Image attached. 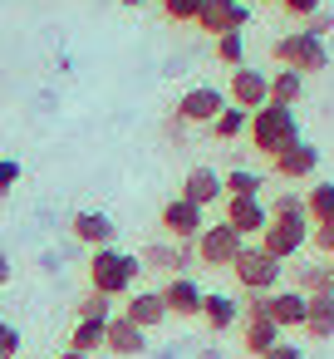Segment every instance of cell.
I'll use <instances>...</instances> for the list:
<instances>
[{
    "label": "cell",
    "mask_w": 334,
    "mask_h": 359,
    "mask_svg": "<svg viewBox=\"0 0 334 359\" xmlns=\"http://www.w3.org/2000/svg\"><path fill=\"white\" fill-rule=\"evenodd\" d=\"M246 138H251L256 153L275 158V153H285L290 143H300V118H295V109H285V104H265V109L251 114Z\"/></svg>",
    "instance_id": "obj_1"
},
{
    "label": "cell",
    "mask_w": 334,
    "mask_h": 359,
    "mask_svg": "<svg viewBox=\"0 0 334 359\" xmlns=\"http://www.w3.org/2000/svg\"><path fill=\"white\" fill-rule=\"evenodd\" d=\"M138 276H143V266H138V256H133V251H118V246H99V251L89 256V285H94L99 295H109V300L128 295Z\"/></svg>",
    "instance_id": "obj_2"
},
{
    "label": "cell",
    "mask_w": 334,
    "mask_h": 359,
    "mask_svg": "<svg viewBox=\"0 0 334 359\" xmlns=\"http://www.w3.org/2000/svg\"><path fill=\"white\" fill-rule=\"evenodd\" d=\"M231 276H236V285L246 290V295H270V290H280V276H285V261H275V256H265L260 246H241V256L231 261Z\"/></svg>",
    "instance_id": "obj_3"
},
{
    "label": "cell",
    "mask_w": 334,
    "mask_h": 359,
    "mask_svg": "<svg viewBox=\"0 0 334 359\" xmlns=\"http://www.w3.org/2000/svg\"><path fill=\"white\" fill-rule=\"evenodd\" d=\"M270 55H275L280 69H295V74H319V69H329V50H324V40H314V35H305V30L280 35V40L270 45Z\"/></svg>",
    "instance_id": "obj_4"
},
{
    "label": "cell",
    "mask_w": 334,
    "mask_h": 359,
    "mask_svg": "<svg viewBox=\"0 0 334 359\" xmlns=\"http://www.w3.org/2000/svg\"><path fill=\"white\" fill-rule=\"evenodd\" d=\"M256 246H260L265 256H275V261H295V256L309 246V222H305V217H295V222H285V217H270Z\"/></svg>",
    "instance_id": "obj_5"
},
{
    "label": "cell",
    "mask_w": 334,
    "mask_h": 359,
    "mask_svg": "<svg viewBox=\"0 0 334 359\" xmlns=\"http://www.w3.org/2000/svg\"><path fill=\"white\" fill-rule=\"evenodd\" d=\"M192 246H197V261H202V266L226 271V266L241 256V246H246V241H241V236H236L226 222H216V226H202V236H197Z\"/></svg>",
    "instance_id": "obj_6"
},
{
    "label": "cell",
    "mask_w": 334,
    "mask_h": 359,
    "mask_svg": "<svg viewBox=\"0 0 334 359\" xmlns=\"http://www.w3.org/2000/svg\"><path fill=\"white\" fill-rule=\"evenodd\" d=\"M226 99H231V109H246V114L265 109V104H270V74H265V69H246V65L231 69Z\"/></svg>",
    "instance_id": "obj_7"
},
{
    "label": "cell",
    "mask_w": 334,
    "mask_h": 359,
    "mask_svg": "<svg viewBox=\"0 0 334 359\" xmlns=\"http://www.w3.org/2000/svg\"><path fill=\"white\" fill-rule=\"evenodd\" d=\"M192 261H197V246L192 241H148L138 251V266L143 271H167V276H182Z\"/></svg>",
    "instance_id": "obj_8"
},
{
    "label": "cell",
    "mask_w": 334,
    "mask_h": 359,
    "mask_svg": "<svg viewBox=\"0 0 334 359\" xmlns=\"http://www.w3.org/2000/svg\"><path fill=\"white\" fill-rule=\"evenodd\" d=\"M246 20H251V6H246V0H207L202 15H197V30H207V35L216 40V35L246 30Z\"/></svg>",
    "instance_id": "obj_9"
},
{
    "label": "cell",
    "mask_w": 334,
    "mask_h": 359,
    "mask_svg": "<svg viewBox=\"0 0 334 359\" xmlns=\"http://www.w3.org/2000/svg\"><path fill=\"white\" fill-rule=\"evenodd\" d=\"M221 109H226V94H221V89H211V84H192V89L177 99V109H172V114L192 128V123H211Z\"/></svg>",
    "instance_id": "obj_10"
},
{
    "label": "cell",
    "mask_w": 334,
    "mask_h": 359,
    "mask_svg": "<svg viewBox=\"0 0 334 359\" xmlns=\"http://www.w3.org/2000/svg\"><path fill=\"white\" fill-rule=\"evenodd\" d=\"M270 168H275V177H280V182H305V177H314V172H319V148L300 138V143H290L285 153H275V158H270Z\"/></svg>",
    "instance_id": "obj_11"
},
{
    "label": "cell",
    "mask_w": 334,
    "mask_h": 359,
    "mask_svg": "<svg viewBox=\"0 0 334 359\" xmlns=\"http://www.w3.org/2000/svg\"><path fill=\"white\" fill-rule=\"evenodd\" d=\"M221 222L246 241V236H260V231H265L270 212H265V202H260V197H226V217H221Z\"/></svg>",
    "instance_id": "obj_12"
},
{
    "label": "cell",
    "mask_w": 334,
    "mask_h": 359,
    "mask_svg": "<svg viewBox=\"0 0 334 359\" xmlns=\"http://www.w3.org/2000/svg\"><path fill=\"white\" fill-rule=\"evenodd\" d=\"M162 231L172 236V241H197L202 236V226H207V217H202V207H192V202H182V197H172L167 207H162Z\"/></svg>",
    "instance_id": "obj_13"
},
{
    "label": "cell",
    "mask_w": 334,
    "mask_h": 359,
    "mask_svg": "<svg viewBox=\"0 0 334 359\" xmlns=\"http://www.w3.org/2000/svg\"><path fill=\"white\" fill-rule=\"evenodd\" d=\"M177 197L207 212L211 202H221V197H226V187H221V172H216V168H187V177H182V192H177Z\"/></svg>",
    "instance_id": "obj_14"
},
{
    "label": "cell",
    "mask_w": 334,
    "mask_h": 359,
    "mask_svg": "<svg viewBox=\"0 0 334 359\" xmlns=\"http://www.w3.org/2000/svg\"><path fill=\"white\" fill-rule=\"evenodd\" d=\"M113 231H118V226H113L109 212H74V217H69V236L84 241V246H94V251H99V246H113Z\"/></svg>",
    "instance_id": "obj_15"
},
{
    "label": "cell",
    "mask_w": 334,
    "mask_h": 359,
    "mask_svg": "<svg viewBox=\"0 0 334 359\" xmlns=\"http://www.w3.org/2000/svg\"><path fill=\"white\" fill-rule=\"evenodd\" d=\"M158 295H162L167 315H187V320H192V315H202V295H207V290H202L197 280H187V276H172Z\"/></svg>",
    "instance_id": "obj_16"
},
{
    "label": "cell",
    "mask_w": 334,
    "mask_h": 359,
    "mask_svg": "<svg viewBox=\"0 0 334 359\" xmlns=\"http://www.w3.org/2000/svg\"><path fill=\"white\" fill-rule=\"evenodd\" d=\"M104 349H109V354H118V359H133V354H143V349H148V330H138L133 320L113 315V320H109V334H104Z\"/></svg>",
    "instance_id": "obj_17"
},
{
    "label": "cell",
    "mask_w": 334,
    "mask_h": 359,
    "mask_svg": "<svg viewBox=\"0 0 334 359\" xmlns=\"http://www.w3.org/2000/svg\"><path fill=\"white\" fill-rule=\"evenodd\" d=\"M123 320H133L138 330H158V325L167 320V305H162L158 290H133L128 305H123Z\"/></svg>",
    "instance_id": "obj_18"
},
{
    "label": "cell",
    "mask_w": 334,
    "mask_h": 359,
    "mask_svg": "<svg viewBox=\"0 0 334 359\" xmlns=\"http://www.w3.org/2000/svg\"><path fill=\"white\" fill-rule=\"evenodd\" d=\"M309 339H334V290L324 295H305V325Z\"/></svg>",
    "instance_id": "obj_19"
},
{
    "label": "cell",
    "mask_w": 334,
    "mask_h": 359,
    "mask_svg": "<svg viewBox=\"0 0 334 359\" xmlns=\"http://www.w3.org/2000/svg\"><path fill=\"white\" fill-rule=\"evenodd\" d=\"M265 310H270V320L280 330H300L305 325V295L300 290H270L265 295Z\"/></svg>",
    "instance_id": "obj_20"
},
{
    "label": "cell",
    "mask_w": 334,
    "mask_h": 359,
    "mask_svg": "<svg viewBox=\"0 0 334 359\" xmlns=\"http://www.w3.org/2000/svg\"><path fill=\"white\" fill-rule=\"evenodd\" d=\"M202 320H207L211 334H226L241 320V300H231V295H202Z\"/></svg>",
    "instance_id": "obj_21"
},
{
    "label": "cell",
    "mask_w": 334,
    "mask_h": 359,
    "mask_svg": "<svg viewBox=\"0 0 334 359\" xmlns=\"http://www.w3.org/2000/svg\"><path fill=\"white\" fill-rule=\"evenodd\" d=\"M290 271H295V285H290V290H300V295H324V290H334L329 261H300V266H290Z\"/></svg>",
    "instance_id": "obj_22"
},
{
    "label": "cell",
    "mask_w": 334,
    "mask_h": 359,
    "mask_svg": "<svg viewBox=\"0 0 334 359\" xmlns=\"http://www.w3.org/2000/svg\"><path fill=\"white\" fill-rule=\"evenodd\" d=\"M300 99H305V74H295V69H275V74H270V104L295 109Z\"/></svg>",
    "instance_id": "obj_23"
},
{
    "label": "cell",
    "mask_w": 334,
    "mask_h": 359,
    "mask_svg": "<svg viewBox=\"0 0 334 359\" xmlns=\"http://www.w3.org/2000/svg\"><path fill=\"white\" fill-rule=\"evenodd\" d=\"M305 217H309V226L334 222V182H314V187L305 192Z\"/></svg>",
    "instance_id": "obj_24"
},
{
    "label": "cell",
    "mask_w": 334,
    "mask_h": 359,
    "mask_svg": "<svg viewBox=\"0 0 334 359\" xmlns=\"http://www.w3.org/2000/svg\"><path fill=\"white\" fill-rule=\"evenodd\" d=\"M104 334H109V320H79L74 334H69V349L74 354H94V349H104Z\"/></svg>",
    "instance_id": "obj_25"
},
{
    "label": "cell",
    "mask_w": 334,
    "mask_h": 359,
    "mask_svg": "<svg viewBox=\"0 0 334 359\" xmlns=\"http://www.w3.org/2000/svg\"><path fill=\"white\" fill-rule=\"evenodd\" d=\"M246 123H251V114H246V109H221L207 128H211L221 143H231V138H241V133H246Z\"/></svg>",
    "instance_id": "obj_26"
},
{
    "label": "cell",
    "mask_w": 334,
    "mask_h": 359,
    "mask_svg": "<svg viewBox=\"0 0 334 359\" xmlns=\"http://www.w3.org/2000/svg\"><path fill=\"white\" fill-rule=\"evenodd\" d=\"M221 187H226V197H260V172H251V168H231L226 177H221Z\"/></svg>",
    "instance_id": "obj_27"
},
{
    "label": "cell",
    "mask_w": 334,
    "mask_h": 359,
    "mask_svg": "<svg viewBox=\"0 0 334 359\" xmlns=\"http://www.w3.org/2000/svg\"><path fill=\"white\" fill-rule=\"evenodd\" d=\"M216 60H221L226 69H241V65H246V35H241V30L216 35Z\"/></svg>",
    "instance_id": "obj_28"
},
{
    "label": "cell",
    "mask_w": 334,
    "mask_h": 359,
    "mask_svg": "<svg viewBox=\"0 0 334 359\" xmlns=\"http://www.w3.org/2000/svg\"><path fill=\"white\" fill-rule=\"evenodd\" d=\"M202 6H207V0H162V15L167 20H177V25H197V15H202Z\"/></svg>",
    "instance_id": "obj_29"
},
{
    "label": "cell",
    "mask_w": 334,
    "mask_h": 359,
    "mask_svg": "<svg viewBox=\"0 0 334 359\" xmlns=\"http://www.w3.org/2000/svg\"><path fill=\"white\" fill-rule=\"evenodd\" d=\"M265 212H270V217H285V222H295V217H305V197H300V192H280V197H275ZM305 222H309V217H305Z\"/></svg>",
    "instance_id": "obj_30"
},
{
    "label": "cell",
    "mask_w": 334,
    "mask_h": 359,
    "mask_svg": "<svg viewBox=\"0 0 334 359\" xmlns=\"http://www.w3.org/2000/svg\"><path fill=\"white\" fill-rule=\"evenodd\" d=\"M109 305H113L109 295H99V290H89V295H84V300H79L74 310H79V320H113V310H109Z\"/></svg>",
    "instance_id": "obj_31"
},
{
    "label": "cell",
    "mask_w": 334,
    "mask_h": 359,
    "mask_svg": "<svg viewBox=\"0 0 334 359\" xmlns=\"http://www.w3.org/2000/svg\"><path fill=\"white\" fill-rule=\"evenodd\" d=\"M20 344H25V334L11 320H0V359H20Z\"/></svg>",
    "instance_id": "obj_32"
},
{
    "label": "cell",
    "mask_w": 334,
    "mask_h": 359,
    "mask_svg": "<svg viewBox=\"0 0 334 359\" xmlns=\"http://www.w3.org/2000/svg\"><path fill=\"white\" fill-rule=\"evenodd\" d=\"M309 246H314V251L329 261V256H334V222H324V226H309Z\"/></svg>",
    "instance_id": "obj_33"
},
{
    "label": "cell",
    "mask_w": 334,
    "mask_h": 359,
    "mask_svg": "<svg viewBox=\"0 0 334 359\" xmlns=\"http://www.w3.org/2000/svg\"><path fill=\"white\" fill-rule=\"evenodd\" d=\"M280 11L295 15V20H309L314 11H324V0H280Z\"/></svg>",
    "instance_id": "obj_34"
},
{
    "label": "cell",
    "mask_w": 334,
    "mask_h": 359,
    "mask_svg": "<svg viewBox=\"0 0 334 359\" xmlns=\"http://www.w3.org/2000/svg\"><path fill=\"white\" fill-rule=\"evenodd\" d=\"M329 30H334V15H329V11H314V15L305 20V35H314V40H324Z\"/></svg>",
    "instance_id": "obj_35"
},
{
    "label": "cell",
    "mask_w": 334,
    "mask_h": 359,
    "mask_svg": "<svg viewBox=\"0 0 334 359\" xmlns=\"http://www.w3.org/2000/svg\"><path fill=\"white\" fill-rule=\"evenodd\" d=\"M20 182V163L15 158H0V192H11Z\"/></svg>",
    "instance_id": "obj_36"
},
{
    "label": "cell",
    "mask_w": 334,
    "mask_h": 359,
    "mask_svg": "<svg viewBox=\"0 0 334 359\" xmlns=\"http://www.w3.org/2000/svg\"><path fill=\"white\" fill-rule=\"evenodd\" d=\"M260 359H305V349H300V344H285V339H280V344H270V349H265Z\"/></svg>",
    "instance_id": "obj_37"
},
{
    "label": "cell",
    "mask_w": 334,
    "mask_h": 359,
    "mask_svg": "<svg viewBox=\"0 0 334 359\" xmlns=\"http://www.w3.org/2000/svg\"><path fill=\"white\" fill-rule=\"evenodd\" d=\"M182 133H187V123L172 114V118H167V138H172V143H182Z\"/></svg>",
    "instance_id": "obj_38"
},
{
    "label": "cell",
    "mask_w": 334,
    "mask_h": 359,
    "mask_svg": "<svg viewBox=\"0 0 334 359\" xmlns=\"http://www.w3.org/2000/svg\"><path fill=\"white\" fill-rule=\"evenodd\" d=\"M6 280H11V256H0V290H6Z\"/></svg>",
    "instance_id": "obj_39"
},
{
    "label": "cell",
    "mask_w": 334,
    "mask_h": 359,
    "mask_svg": "<svg viewBox=\"0 0 334 359\" xmlns=\"http://www.w3.org/2000/svg\"><path fill=\"white\" fill-rule=\"evenodd\" d=\"M55 359H89V354H74V349H64V354H55Z\"/></svg>",
    "instance_id": "obj_40"
},
{
    "label": "cell",
    "mask_w": 334,
    "mask_h": 359,
    "mask_svg": "<svg viewBox=\"0 0 334 359\" xmlns=\"http://www.w3.org/2000/svg\"><path fill=\"white\" fill-rule=\"evenodd\" d=\"M123 6H128V11H138V6H143V0H123Z\"/></svg>",
    "instance_id": "obj_41"
},
{
    "label": "cell",
    "mask_w": 334,
    "mask_h": 359,
    "mask_svg": "<svg viewBox=\"0 0 334 359\" xmlns=\"http://www.w3.org/2000/svg\"><path fill=\"white\" fill-rule=\"evenodd\" d=\"M329 276H334V256H329Z\"/></svg>",
    "instance_id": "obj_42"
}]
</instances>
